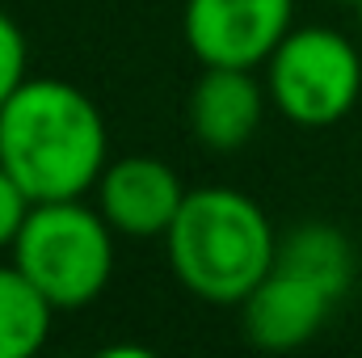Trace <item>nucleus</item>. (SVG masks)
Here are the masks:
<instances>
[{
  "mask_svg": "<svg viewBox=\"0 0 362 358\" xmlns=\"http://www.w3.org/2000/svg\"><path fill=\"white\" fill-rule=\"evenodd\" d=\"M0 165L34 202L81 198L105 169L101 110L68 81H25L0 110Z\"/></svg>",
  "mask_w": 362,
  "mask_h": 358,
  "instance_id": "nucleus-1",
  "label": "nucleus"
},
{
  "mask_svg": "<svg viewBox=\"0 0 362 358\" xmlns=\"http://www.w3.org/2000/svg\"><path fill=\"white\" fill-rule=\"evenodd\" d=\"M165 245L181 287L223 308H240L245 295L270 274L278 253L266 211L232 185L189 190L173 228L165 232Z\"/></svg>",
  "mask_w": 362,
  "mask_h": 358,
  "instance_id": "nucleus-2",
  "label": "nucleus"
},
{
  "mask_svg": "<svg viewBox=\"0 0 362 358\" xmlns=\"http://www.w3.org/2000/svg\"><path fill=\"white\" fill-rule=\"evenodd\" d=\"M13 266L51 308H85L114 274V228L81 198L34 202L13 241Z\"/></svg>",
  "mask_w": 362,
  "mask_h": 358,
  "instance_id": "nucleus-3",
  "label": "nucleus"
},
{
  "mask_svg": "<svg viewBox=\"0 0 362 358\" xmlns=\"http://www.w3.org/2000/svg\"><path fill=\"white\" fill-rule=\"evenodd\" d=\"M362 93V59L337 30H291L270 55V97L299 127L341 122Z\"/></svg>",
  "mask_w": 362,
  "mask_h": 358,
  "instance_id": "nucleus-4",
  "label": "nucleus"
},
{
  "mask_svg": "<svg viewBox=\"0 0 362 358\" xmlns=\"http://www.w3.org/2000/svg\"><path fill=\"white\" fill-rule=\"evenodd\" d=\"M295 0H185V42L202 68H257L291 34Z\"/></svg>",
  "mask_w": 362,
  "mask_h": 358,
  "instance_id": "nucleus-5",
  "label": "nucleus"
},
{
  "mask_svg": "<svg viewBox=\"0 0 362 358\" xmlns=\"http://www.w3.org/2000/svg\"><path fill=\"white\" fill-rule=\"evenodd\" d=\"M333 304H337V295L325 291L316 278L274 262L270 274L240 304L245 337L262 350H299L303 342H312L320 333Z\"/></svg>",
  "mask_w": 362,
  "mask_h": 358,
  "instance_id": "nucleus-6",
  "label": "nucleus"
},
{
  "mask_svg": "<svg viewBox=\"0 0 362 358\" xmlns=\"http://www.w3.org/2000/svg\"><path fill=\"white\" fill-rule=\"evenodd\" d=\"M181 178L156 156H122L97 178V211L122 236H165L185 202Z\"/></svg>",
  "mask_w": 362,
  "mask_h": 358,
  "instance_id": "nucleus-7",
  "label": "nucleus"
},
{
  "mask_svg": "<svg viewBox=\"0 0 362 358\" xmlns=\"http://www.w3.org/2000/svg\"><path fill=\"white\" fill-rule=\"evenodd\" d=\"M262 122V89L253 68H206L189 93V127L194 135L215 148L232 152L253 139Z\"/></svg>",
  "mask_w": 362,
  "mask_h": 358,
  "instance_id": "nucleus-8",
  "label": "nucleus"
},
{
  "mask_svg": "<svg viewBox=\"0 0 362 358\" xmlns=\"http://www.w3.org/2000/svg\"><path fill=\"white\" fill-rule=\"evenodd\" d=\"M274 262H282V266L316 278V282H320L325 291H333L337 299H341V295L350 291V282H354V249H350V241H346L337 228H329V224H303V228H295V232L278 245Z\"/></svg>",
  "mask_w": 362,
  "mask_h": 358,
  "instance_id": "nucleus-9",
  "label": "nucleus"
},
{
  "mask_svg": "<svg viewBox=\"0 0 362 358\" xmlns=\"http://www.w3.org/2000/svg\"><path fill=\"white\" fill-rule=\"evenodd\" d=\"M47 295L17 266H0V358H30L51 333Z\"/></svg>",
  "mask_w": 362,
  "mask_h": 358,
  "instance_id": "nucleus-10",
  "label": "nucleus"
},
{
  "mask_svg": "<svg viewBox=\"0 0 362 358\" xmlns=\"http://www.w3.org/2000/svg\"><path fill=\"white\" fill-rule=\"evenodd\" d=\"M25 81H30L25 76V34L17 30L13 17L0 13V110Z\"/></svg>",
  "mask_w": 362,
  "mask_h": 358,
  "instance_id": "nucleus-11",
  "label": "nucleus"
},
{
  "mask_svg": "<svg viewBox=\"0 0 362 358\" xmlns=\"http://www.w3.org/2000/svg\"><path fill=\"white\" fill-rule=\"evenodd\" d=\"M30 207H34V198L0 165V249H13V241H17V232H21L25 215H30Z\"/></svg>",
  "mask_w": 362,
  "mask_h": 358,
  "instance_id": "nucleus-12",
  "label": "nucleus"
},
{
  "mask_svg": "<svg viewBox=\"0 0 362 358\" xmlns=\"http://www.w3.org/2000/svg\"><path fill=\"white\" fill-rule=\"evenodd\" d=\"M358 17H362V0H358Z\"/></svg>",
  "mask_w": 362,
  "mask_h": 358,
  "instance_id": "nucleus-13",
  "label": "nucleus"
},
{
  "mask_svg": "<svg viewBox=\"0 0 362 358\" xmlns=\"http://www.w3.org/2000/svg\"><path fill=\"white\" fill-rule=\"evenodd\" d=\"M354 4H358V0H354Z\"/></svg>",
  "mask_w": 362,
  "mask_h": 358,
  "instance_id": "nucleus-14",
  "label": "nucleus"
}]
</instances>
